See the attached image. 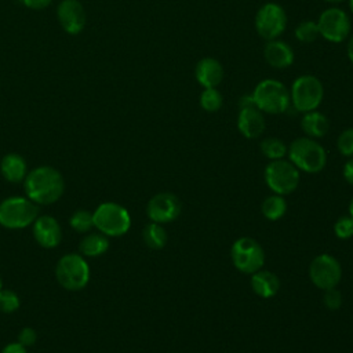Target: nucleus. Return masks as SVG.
<instances>
[{"label": "nucleus", "instance_id": "nucleus-30", "mask_svg": "<svg viewBox=\"0 0 353 353\" xmlns=\"http://www.w3.org/2000/svg\"><path fill=\"white\" fill-rule=\"evenodd\" d=\"M336 148L341 154L346 157H353V127L343 130L338 139H336Z\"/></svg>", "mask_w": 353, "mask_h": 353}, {"label": "nucleus", "instance_id": "nucleus-38", "mask_svg": "<svg viewBox=\"0 0 353 353\" xmlns=\"http://www.w3.org/2000/svg\"><path fill=\"white\" fill-rule=\"evenodd\" d=\"M349 215L353 218V199L350 200V204H349Z\"/></svg>", "mask_w": 353, "mask_h": 353}, {"label": "nucleus", "instance_id": "nucleus-40", "mask_svg": "<svg viewBox=\"0 0 353 353\" xmlns=\"http://www.w3.org/2000/svg\"><path fill=\"white\" fill-rule=\"evenodd\" d=\"M349 7H350V11L353 12V0H349Z\"/></svg>", "mask_w": 353, "mask_h": 353}, {"label": "nucleus", "instance_id": "nucleus-6", "mask_svg": "<svg viewBox=\"0 0 353 353\" xmlns=\"http://www.w3.org/2000/svg\"><path fill=\"white\" fill-rule=\"evenodd\" d=\"M94 228L108 237H119L128 232L131 216L128 211L117 203L106 201L99 204L92 212Z\"/></svg>", "mask_w": 353, "mask_h": 353}, {"label": "nucleus", "instance_id": "nucleus-23", "mask_svg": "<svg viewBox=\"0 0 353 353\" xmlns=\"http://www.w3.org/2000/svg\"><path fill=\"white\" fill-rule=\"evenodd\" d=\"M142 237H143L145 244L153 250H161L167 244V240H168L167 230L161 226V223H156V222L148 223L143 228Z\"/></svg>", "mask_w": 353, "mask_h": 353}, {"label": "nucleus", "instance_id": "nucleus-25", "mask_svg": "<svg viewBox=\"0 0 353 353\" xmlns=\"http://www.w3.org/2000/svg\"><path fill=\"white\" fill-rule=\"evenodd\" d=\"M261 152L263 153L265 157L270 159V160H279V159H283L285 154H287V150L288 148L285 146V143L276 138V137H269V138H265L262 142H261Z\"/></svg>", "mask_w": 353, "mask_h": 353}, {"label": "nucleus", "instance_id": "nucleus-19", "mask_svg": "<svg viewBox=\"0 0 353 353\" xmlns=\"http://www.w3.org/2000/svg\"><path fill=\"white\" fill-rule=\"evenodd\" d=\"M0 174L7 182H23L28 174V165L25 159L18 153H7L0 161Z\"/></svg>", "mask_w": 353, "mask_h": 353}, {"label": "nucleus", "instance_id": "nucleus-11", "mask_svg": "<svg viewBox=\"0 0 353 353\" xmlns=\"http://www.w3.org/2000/svg\"><path fill=\"white\" fill-rule=\"evenodd\" d=\"M316 22L320 36L331 43H342L350 33L349 15L338 7L324 10Z\"/></svg>", "mask_w": 353, "mask_h": 353}, {"label": "nucleus", "instance_id": "nucleus-2", "mask_svg": "<svg viewBox=\"0 0 353 353\" xmlns=\"http://www.w3.org/2000/svg\"><path fill=\"white\" fill-rule=\"evenodd\" d=\"M254 105L263 113L280 114L284 113L290 105V90L279 80L274 79H263L261 80L252 94H251Z\"/></svg>", "mask_w": 353, "mask_h": 353}, {"label": "nucleus", "instance_id": "nucleus-7", "mask_svg": "<svg viewBox=\"0 0 353 353\" xmlns=\"http://www.w3.org/2000/svg\"><path fill=\"white\" fill-rule=\"evenodd\" d=\"M290 98L298 112L316 110L324 98L323 83L313 74H301L291 84Z\"/></svg>", "mask_w": 353, "mask_h": 353}, {"label": "nucleus", "instance_id": "nucleus-8", "mask_svg": "<svg viewBox=\"0 0 353 353\" xmlns=\"http://www.w3.org/2000/svg\"><path fill=\"white\" fill-rule=\"evenodd\" d=\"M299 170L290 160H272L265 168L266 185L276 194L292 193L299 183Z\"/></svg>", "mask_w": 353, "mask_h": 353}, {"label": "nucleus", "instance_id": "nucleus-24", "mask_svg": "<svg viewBox=\"0 0 353 353\" xmlns=\"http://www.w3.org/2000/svg\"><path fill=\"white\" fill-rule=\"evenodd\" d=\"M262 214L269 221H277L280 219L285 211H287V203L283 196L280 194H272L266 197L262 203Z\"/></svg>", "mask_w": 353, "mask_h": 353}, {"label": "nucleus", "instance_id": "nucleus-41", "mask_svg": "<svg viewBox=\"0 0 353 353\" xmlns=\"http://www.w3.org/2000/svg\"><path fill=\"white\" fill-rule=\"evenodd\" d=\"M3 288V281H1V276H0V290Z\"/></svg>", "mask_w": 353, "mask_h": 353}, {"label": "nucleus", "instance_id": "nucleus-35", "mask_svg": "<svg viewBox=\"0 0 353 353\" xmlns=\"http://www.w3.org/2000/svg\"><path fill=\"white\" fill-rule=\"evenodd\" d=\"M1 353H28L26 347L23 345H21L19 342H11V343H7Z\"/></svg>", "mask_w": 353, "mask_h": 353}, {"label": "nucleus", "instance_id": "nucleus-15", "mask_svg": "<svg viewBox=\"0 0 353 353\" xmlns=\"http://www.w3.org/2000/svg\"><path fill=\"white\" fill-rule=\"evenodd\" d=\"M36 243L43 248H55L62 240L59 222L51 215H39L32 226Z\"/></svg>", "mask_w": 353, "mask_h": 353}, {"label": "nucleus", "instance_id": "nucleus-26", "mask_svg": "<svg viewBox=\"0 0 353 353\" xmlns=\"http://www.w3.org/2000/svg\"><path fill=\"white\" fill-rule=\"evenodd\" d=\"M69 225L73 230L79 233H87L94 228V216L92 212L84 208L76 210L70 218H69Z\"/></svg>", "mask_w": 353, "mask_h": 353}, {"label": "nucleus", "instance_id": "nucleus-4", "mask_svg": "<svg viewBox=\"0 0 353 353\" xmlns=\"http://www.w3.org/2000/svg\"><path fill=\"white\" fill-rule=\"evenodd\" d=\"M39 207L28 197L12 196L0 203V225L6 229H23L36 221Z\"/></svg>", "mask_w": 353, "mask_h": 353}, {"label": "nucleus", "instance_id": "nucleus-34", "mask_svg": "<svg viewBox=\"0 0 353 353\" xmlns=\"http://www.w3.org/2000/svg\"><path fill=\"white\" fill-rule=\"evenodd\" d=\"M52 0H22V3L32 10H43L51 4Z\"/></svg>", "mask_w": 353, "mask_h": 353}, {"label": "nucleus", "instance_id": "nucleus-33", "mask_svg": "<svg viewBox=\"0 0 353 353\" xmlns=\"http://www.w3.org/2000/svg\"><path fill=\"white\" fill-rule=\"evenodd\" d=\"M37 339V332L32 328V327H23L19 334H18V339L17 342H19L21 345H23L25 347H29L32 345H34Z\"/></svg>", "mask_w": 353, "mask_h": 353}, {"label": "nucleus", "instance_id": "nucleus-1", "mask_svg": "<svg viewBox=\"0 0 353 353\" xmlns=\"http://www.w3.org/2000/svg\"><path fill=\"white\" fill-rule=\"evenodd\" d=\"M23 190L33 203L48 205L61 199L65 190V181L57 168L40 165L26 174Z\"/></svg>", "mask_w": 353, "mask_h": 353}, {"label": "nucleus", "instance_id": "nucleus-31", "mask_svg": "<svg viewBox=\"0 0 353 353\" xmlns=\"http://www.w3.org/2000/svg\"><path fill=\"white\" fill-rule=\"evenodd\" d=\"M334 232L336 237L345 240L353 236V218L350 215H343L336 219L334 225Z\"/></svg>", "mask_w": 353, "mask_h": 353}, {"label": "nucleus", "instance_id": "nucleus-16", "mask_svg": "<svg viewBox=\"0 0 353 353\" xmlns=\"http://www.w3.org/2000/svg\"><path fill=\"white\" fill-rule=\"evenodd\" d=\"M266 123L263 113L256 106H243L237 114V128L243 137L255 139L265 131Z\"/></svg>", "mask_w": 353, "mask_h": 353}, {"label": "nucleus", "instance_id": "nucleus-12", "mask_svg": "<svg viewBox=\"0 0 353 353\" xmlns=\"http://www.w3.org/2000/svg\"><path fill=\"white\" fill-rule=\"evenodd\" d=\"M309 276L312 283L320 290L335 288L342 276L341 263L330 254L317 255L309 266Z\"/></svg>", "mask_w": 353, "mask_h": 353}, {"label": "nucleus", "instance_id": "nucleus-27", "mask_svg": "<svg viewBox=\"0 0 353 353\" xmlns=\"http://www.w3.org/2000/svg\"><path fill=\"white\" fill-rule=\"evenodd\" d=\"M199 103L203 110L214 113L222 108L223 98H222V94L216 88H204L200 94Z\"/></svg>", "mask_w": 353, "mask_h": 353}, {"label": "nucleus", "instance_id": "nucleus-21", "mask_svg": "<svg viewBox=\"0 0 353 353\" xmlns=\"http://www.w3.org/2000/svg\"><path fill=\"white\" fill-rule=\"evenodd\" d=\"M301 127L309 138H321L328 132L330 121L325 114L317 110L303 113Z\"/></svg>", "mask_w": 353, "mask_h": 353}, {"label": "nucleus", "instance_id": "nucleus-39", "mask_svg": "<svg viewBox=\"0 0 353 353\" xmlns=\"http://www.w3.org/2000/svg\"><path fill=\"white\" fill-rule=\"evenodd\" d=\"M323 1H327V3H332V4H336V3H342L343 0H323Z\"/></svg>", "mask_w": 353, "mask_h": 353}, {"label": "nucleus", "instance_id": "nucleus-10", "mask_svg": "<svg viewBox=\"0 0 353 353\" xmlns=\"http://www.w3.org/2000/svg\"><path fill=\"white\" fill-rule=\"evenodd\" d=\"M255 30L266 41L279 39L287 28V14L277 3H265L255 15Z\"/></svg>", "mask_w": 353, "mask_h": 353}, {"label": "nucleus", "instance_id": "nucleus-20", "mask_svg": "<svg viewBox=\"0 0 353 353\" xmlns=\"http://www.w3.org/2000/svg\"><path fill=\"white\" fill-rule=\"evenodd\" d=\"M251 287L261 298H272L280 290L279 277L269 270H256L251 276Z\"/></svg>", "mask_w": 353, "mask_h": 353}, {"label": "nucleus", "instance_id": "nucleus-37", "mask_svg": "<svg viewBox=\"0 0 353 353\" xmlns=\"http://www.w3.org/2000/svg\"><path fill=\"white\" fill-rule=\"evenodd\" d=\"M346 51H347V58H349V61L353 63V34L349 37Z\"/></svg>", "mask_w": 353, "mask_h": 353}, {"label": "nucleus", "instance_id": "nucleus-13", "mask_svg": "<svg viewBox=\"0 0 353 353\" xmlns=\"http://www.w3.org/2000/svg\"><path fill=\"white\" fill-rule=\"evenodd\" d=\"M181 208V201L175 194L170 192H161L149 200L146 205V214L152 222L168 223L178 218Z\"/></svg>", "mask_w": 353, "mask_h": 353}, {"label": "nucleus", "instance_id": "nucleus-22", "mask_svg": "<svg viewBox=\"0 0 353 353\" xmlns=\"http://www.w3.org/2000/svg\"><path fill=\"white\" fill-rule=\"evenodd\" d=\"M109 248V239L108 236L99 233H90L84 236L79 244L80 255L94 258L105 254Z\"/></svg>", "mask_w": 353, "mask_h": 353}, {"label": "nucleus", "instance_id": "nucleus-28", "mask_svg": "<svg viewBox=\"0 0 353 353\" xmlns=\"http://www.w3.org/2000/svg\"><path fill=\"white\" fill-rule=\"evenodd\" d=\"M294 34H295V39L301 43H305V44L313 43L320 36L317 22H314L312 19H306V21L299 22L295 28Z\"/></svg>", "mask_w": 353, "mask_h": 353}, {"label": "nucleus", "instance_id": "nucleus-18", "mask_svg": "<svg viewBox=\"0 0 353 353\" xmlns=\"http://www.w3.org/2000/svg\"><path fill=\"white\" fill-rule=\"evenodd\" d=\"M263 57L272 68L287 69L294 62V50L287 41L274 39L266 41L263 47Z\"/></svg>", "mask_w": 353, "mask_h": 353}, {"label": "nucleus", "instance_id": "nucleus-29", "mask_svg": "<svg viewBox=\"0 0 353 353\" xmlns=\"http://www.w3.org/2000/svg\"><path fill=\"white\" fill-rule=\"evenodd\" d=\"M19 305H21V301L15 291L7 290V288L0 290V312L14 313L15 310H18Z\"/></svg>", "mask_w": 353, "mask_h": 353}, {"label": "nucleus", "instance_id": "nucleus-14", "mask_svg": "<svg viewBox=\"0 0 353 353\" xmlns=\"http://www.w3.org/2000/svg\"><path fill=\"white\" fill-rule=\"evenodd\" d=\"M57 15L62 29L69 34H79L85 26L87 15L79 0H62L58 4Z\"/></svg>", "mask_w": 353, "mask_h": 353}, {"label": "nucleus", "instance_id": "nucleus-5", "mask_svg": "<svg viewBox=\"0 0 353 353\" xmlns=\"http://www.w3.org/2000/svg\"><path fill=\"white\" fill-rule=\"evenodd\" d=\"M55 277L65 290H83L90 281V265L80 254H65L57 262Z\"/></svg>", "mask_w": 353, "mask_h": 353}, {"label": "nucleus", "instance_id": "nucleus-17", "mask_svg": "<svg viewBox=\"0 0 353 353\" xmlns=\"http://www.w3.org/2000/svg\"><path fill=\"white\" fill-rule=\"evenodd\" d=\"M225 76L222 63L212 58L204 57L194 66V77L197 83L204 88H216Z\"/></svg>", "mask_w": 353, "mask_h": 353}, {"label": "nucleus", "instance_id": "nucleus-9", "mask_svg": "<svg viewBox=\"0 0 353 353\" xmlns=\"http://www.w3.org/2000/svg\"><path fill=\"white\" fill-rule=\"evenodd\" d=\"M232 262L237 270L243 273H255L265 263V252L261 244L251 237L236 240L230 250Z\"/></svg>", "mask_w": 353, "mask_h": 353}, {"label": "nucleus", "instance_id": "nucleus-36", "mask_svg": "<svg viewBox=\"0 0 353 353\" xmlns=\"http://www.w3.org/2000/svg\"><path fill=\"white\" fill-rule=\"evenodd\" d=\"M343 178L353 185V157L350 160H347L343 165Z\"/></svg>", "mask_w": 353, "mask_h": 353}, {"label": "nucleus", "instance_id": "nucleus-32", "mask_svg": "<svg viewBox=\"0 0 353 353\" xmlns=\"http://www.w3.org/2000/svg\"><path fill=\"white\" fill-rule=\"evenodd\" d=\"M323 302L324 305L330 309V310H336L341 307L342 305V295L338 290L335 288H330L324 291V296H323Z\"/></svg>", "mask_w": 353, "mask_h": 353}, {"label": "nucleus", "instance_id": "nucleus-3", "mask_svg": "<svg viewBox=\"0 0 353 353\" xmlns=\"http://www.w3.org/2000/svg\"><path fill=\"white\" fill-rule=\"evenodd\" d=\"M290 161L301 171L316 174L320 172L327 163L325 149L314 141V138L301 137L291 142L288 150Z\"/></svg>", "mask_w": 353, "mask_h": 353}]
</instances>
